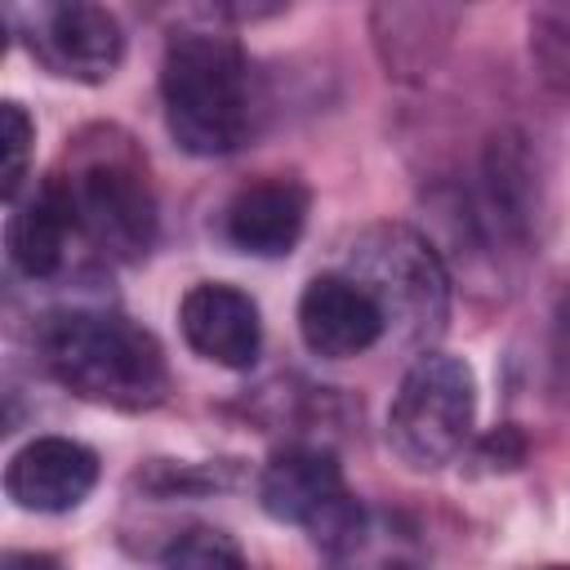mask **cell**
I'll list each match as a JSON object with an SVG mask.
<instances>
[{
  "instance_id": "9c48e42d",
  "label": "cell",
  "mask_w": 570,
  "mask_h": 570,
  "mask_svg": "<svg viewBox=\"0 0 570 570\" xmlns=\"http://www.w3.org/2000/svg\"><path fill=\"white\" fill-rule=\"evenodd\" d=\"M98 485V454L71 436H36L4 463V494L22 512H71Z\"/></svg>"
},
{
  "instance_id": "7402d4cb",
  "label": "cell",
  "mask_w": 570,
  "mask_h": 570,
  "mask_svg": "<svg viewBox=\"0 0 570 570\" xmlns=\"http://www.w3.org/2000/svg\"><path fill=\"white\" fill-rule=\"evenodd\" d=\"M552 570H566V566H552Z\"/></svg>"
},
{
  "instance_id": "30bf717a",
  "label": "cell",
  "mask_w": 570,
  "mask_h": 570,
  "mask_svg": "<svg viewBox=\"0 0 570 570\" xmlns=\"http://www.w3.org/2000/svg\"><path fill=\"white\" fill-rule=\"evenodd\" d=\"M298 334L303 347L321 361H347L370 352L387 325L379 303L347 276V272H321L307 281L298 298Z\"/></svg>"
},
{
  "instance_id": "52a82bcc",
  "label": "cell",
  "mask_w": 570,
  "mask_h": 570,
  "mask_svg": "<svg viewBox=\"0 0 570 570\" xmlns=\"http://www.w3.org/2000/svg\"><path fill=\"white\" fill-rule=\"evenodd\" d=\"M258 503L281 525L312 530L316 548L338 552L361 539V503L343 485V468L325 445H285L258 472Z\"/></svg>"
},
{
  "instance_id": "d6986e66",
  "label": "cell",
  "mask_w": 570,
  "mask_h": 570,
  "mask_svg": "<svg viewBox=\"0 0 570 570\" xmlns=\"http://www.w3.org/2000/svg\"><path fill=\"white\" fill-rule=\"evenodd\" d=\"M476 459L490 463V468H517V463L525 459V441H521L517 428H499V432H490V436L476 445Z\"/></svg>"
},
{
  "instance_id": "9a60e30c",
  "label": "cell",
  "mask_w": 570,
  "mask_h": 570,
  "mask_svg": "<svg viewBox=\"0 0 570 570\" xmlns=\"http://www.w3.org/2000/svg\"><path fill=\"white\" fill-rule=\"evenodd\" d=\"M530 58L548 89H570V9L530 13Z\"/></svg>"
},
{
  "instance_id": "7c38bea8",
  "label": "cell",
  "mask_w": 570,
  "mask_h": 570,
  "mask_svg": "<svg viewBox=\"0 0 570 570\" xmlns=\"http://www.w3.org/2000/svg\"><path fill=\"white\" fill-rule=\"evenodd\" d=\"M312 191L298 178L272 174L245 183L223 209V240L249 258H285L307 227Z\"/></svg>"
},
{
  "instance_id": "4fadbf2b",
  "label": "cell",
  "mask_w": 570,
  "mask_h": 570,
  "mask_svg": "<svg viewBox=\"0 0 570 570\" xmlns=\"http://www.w3.org/2000/svg\"><path fill=\"white\" fill-rule=\"evenodd\" d=\"M459 22H463V13L454 4H436V0H428V4L383 0V4L370 9L374 53H379V62H383V71L392 80H405V85L428 80L441 67V58H445Z\"/></svg>"
},
{
  "instance_id": "5b68a950",
  "label": "cell",
  "mask_w": 570,
  "mask_h": 570,
  "mask_svg": "<svg viewBox=\"0 0 570 570\" xmlns=\"http://www.w3.org/2000/svg\"><path fill=\"white\" fill-rule=\"evenodd\" d=\"M476 423V374L463 356L419 352L405 370L392 410H387V445L414 472H436L454 463Z\"/></svg>"
},
{
  "instance_id": "ac0fdd59",
  "label": "cell",
  "mask_w": 570,
  "mask_h": 570,
  "mask_svg": "<svg viewBox=\"0 0 570 570\" xmlns=\"http://www.w3.org/2000/svg\"><path fill=\"white\" fill-rule=\"evenodd\" d=\"M138 481L151 494H205L218 485H232V476H223V463L200 468V463H151L147 472H138Z\"/></svg>"
},
{
  "instance_id": "5bb4252c",
  "label": "cell",
  "mask_w": 570,
  "mask_h": 570,
  "mask_svg": "<svg viewBox=\"0 0 570 570\" xmlns=\"http://www.w3.org/2000/svg\"><path fill=\"white\" fill-rule=\"evenodd\" d=\"M71 236H76V223H71V209H67V200H62L53 178H45L40 187H31L27 196H18L9 205L4 254H9L18 276H27V281L58 276L62 263H67Z\"/></svg>"
},
{
  "instance_id": "e0dca14e",
  "label": "cell",
  "mask_w": 570,
  "mask_h": 570,
  "mask_svg": "<svg viewBox=\"0 0 570 570\" xmlns=\"http://www.w3.org/2000/svg\"><path fill=\"white\" fill-rule=\"evenodd\" d=\"M165 570H245V557L232 534L214 525H196L169 543Z\"/></svg>"
},
{
  "instance_id": "2e32d148",
  "label": "cell",
  "mask_w": 570,
  "mask_h": 570,
  "mask_svg": "<svg viewBox=\"0 0 570 570\" xmlns=\"http://www.w3.org/2000/svg\"><path fill=\"white\" fill-rule=\"evenodd\" d=\"M31 142H36V125L22 111V102H0V196L13 205L22 191V178L31 169Z\"/></svg>"
},
{
  "instance_id": "3957f363",
  "label": "cell",
  "mask_w": 570,
  "mask_h": 570,
  "mask_svg": "<svg viewBox=\"0 0 570 570\" xmlns=\"http://www.w3.org/2000/svg\"><path fill=\"white\" fill-rule=\"evenodd\" d=\"M160 107L187 156H232L254 129V76L240 40L214 27H178L160 53Z\"/></svg>"
},
{
  "instance_id": "8992f818",
  "label": "cell",
  "mask_w": 570,
  "mask_h": 570,
  "mask_svg": "<svg viewBox=\"0 0 570 570\" xmlns=\"http://www.w3.org/2000/svg\"><path fill=\"white\" fill-rule=\"evenodd\" d=\"M463 214H468V227L494 272H503V263L512 254L539 249L548 196H543L539 156H534V142L525 129L499 125L485 138L481 165H476V187H472V196L463 191Z\"/></svg>"
},
{
  "instance_id": "8fae6325",
  "label": "cell",
  "mask_w": 570,
  "mask_h": 570,
  "mask_svg": "<svg viewBox=\"0 0 570 570\" xmlns=\"http://www.w3.org/2000/svg\"><path fill=\"white\" fill-rule=\"evenodd\" d=\"M178 330L187 347L223 370H249L263 347L258 303L223 281H200L178 303Z\"/></svg>"
},
{
  "instance_id": "277c9868",
  "label": "cell",
  "mask_w": 570,
  "mask_h": 570,
  "mask_svg": "<svg viewBox=\"0 0 570 570\" xmlns=\"http://www.w3.org/2000/svg\"><path fill=\"white\" fill-rule=\"evenodd\" d=\"M347 276L379 303L396 343L432 352L450 321V267L410 223H370L347 249Z\"/></svg>"
},
{
  "instance_id": "44dd1931",
  "label": "cell",
  "mask_w": 570,
  "mask_h": 570,
  "mask_svg": "<svg viewBox=\"0 0 570 570\" xmlns=\"http://www.w3.org/2000/svg\"><path fill=\"white\" fill-rule=\"evenodd\" d=\"M383 570H419L414 561H392V566H383Z\"/></svg>"
},
{
  "instance_id": "6da1fadb",
  "label": "cell",
  "mask_w": 570,
  "mask_h": 570,
  "mask_svg": "<svg viewBox=\"0 0 570 570\" xmlns=\"http://www.w3.org/2000/svg\"><path fill=\"white\" fill-rule=\"evenodd\" d=\"M40 365L71 396L120 414L156 410L169 396V361L160 338L111 307H71L36 330Z\"/></svg>"
},
{
  "instance_id": "ba28073f",
  "label": "cell",
  "mask_w": 570,
  "mask_h": 570,
  "mask_svg": "<svg viewBox=\"0 0 570 570\" xmlns=\"http://www.w3.org/2000/svg\"><path fill=\"white\" fill-rule=\"evenodd\" d=\"M27 53L62 80L102 85L125 62V27L111 9L89 0H40L31 9H4Z\"/></svg>"
},
{
  "instance_id": "7a4b0ae2",
  "label": "cell",
  "mask_w": 570,
  "mask_h": 570,
  "mask_svg": "<svg viewBox=\"0 0 570 570\" xmlns=\"http://www.w3.org/2000/svg\"><path fill=\"white\" fill-rule=\"evenodd\" d=\"M71 209L76 236L111 263H138L160 232V205L142 147L120 125H89L49 174Z\"/></svg>"
},
{
  "instance_id": "ffe728a7",
  "label": "cell",
  "mask_w": 570,
  "mask_h": 570,
  "mask_svg": "<svg viewBox=\"0 0 570 570\" xmlns=\"http://www.w3.org/2000/svg\"><path fill=\"white\" fill-rule=\"evenodd\" d=\"M0 570H58V561L45 552H4Z\"/></svg>"
}]
</instances>
